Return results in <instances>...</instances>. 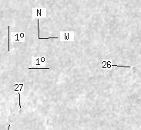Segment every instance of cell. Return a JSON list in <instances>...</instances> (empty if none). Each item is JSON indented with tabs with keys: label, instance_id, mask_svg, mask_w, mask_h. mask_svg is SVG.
I'll return each instance as SVG.
<instances>
[{
	"label": "cell",
	"instance_id": "3",
	"mask_svg": "<svg viewBox=\"0 0 141 130\" xmlns=\"http://www.w3.org/2000/svg\"><path fill=\"white\" fill-rule=\"evenodd\" d=\"M33 64L36 65V66H40V65H42V64L40 62V57H33Z\"/></svg>",
	"mask_w": 141,
	"mask_h": 130
},
{
	"label": "cell",
	"instance_id": "5",
	"mask_svg": "<svg viewBox=\"0 0 141 130\" xmlns=\"http://www.w3.org/2000/svg\"><path fill=\"white\" fill-rule=\"evenodd\" d=\"M8 31H9V35H8V39H9V52L10 51V42H11V37H10V35H11V33H10V26H8Z\"/></svg>",
	"mask_w": 141,
	"mask_h": 130
},
{
	"label": "cell",
	"instance_id": "4",
	"mask_svg": "<svg viewBox=\"0 0 141 130\" xmlns=\"http://www.w3.org/2000/svg\"><path fill=\"white\" fill-rule=\"evenodd\" d=\"M12 37H13V40H14L15 42H22V40L20 39V37H19V33L13 32Z\"/></svg>",
	"mask_w": 141,
	"mask_h": 130
},
{
	"label": "cell",
	"instance_id": "1",
	"mask_svg": "<svg viewBox=\"0 0 141 130\" xmlns=\"http://www.w3.org/2000/svg\"><path fill=\"white\" fill-rule=\"evenodd\" d=\"M33 18L36 17H46V9H35L33 8Z\"/></svg>",
	"mask_w": 141,
	"mask_h": 130
},
{
	"label": "cell",
	"instance_id": "2",
	"mask_svg": "<svg viewBox=\"0 0 141 130\" xmlns=\"http://www.w3.org/2000/svg\"><path fill=\"white\" fill-rule=\"evenodd\" d=\"M61 40L64 42H73V32H62Z\"/></svg>",
	"mask_w": 141,
	"mask_h": 130
},
{
	"label": "cell",
	"instance_id": "6",
	"mask_svg": "<svg viewBox=\"0 0 141 130\" xmlns=\"http://www.w3.org/2000/svg\"><path fill=\"white\" fill-rule=\"evenodd\" d=\"M38 69H41V70H49V67H30V68H28V70H38Z\"/></svg>",
	"mask_w": 141,
	"mask_h": 130
},
{
	"label": "cell",
	"instance_id": "8",
	"mask_svg": "<svg viewBox=\"0 0 141 130\" xmlns=\"http://www.w3.org/2000/svg\"><path fill=\"white\" fill-rule=\"evenodd\" d=\"M40 62H41V64H43V63L46 62V57H40Z\"/></svg>",
	"mask_w": 141,
	"mask_h": 130
},
{
	"label": "cell",
	"instance_id": "7",
	"mask_svg": "<svg viewBox=\"0 0 141 130\" xmlns=\"http://www.w3.org/2000/svg\"><path fill=\"white\" fill-rule=\"evenodd\" d=\"M111 66L118 67H125V68H130V67H131V66H125V65H118V64H112Z\"/></svg>",
	"mask_w": 141,
	"mask_h": 130
}]
</instances>
